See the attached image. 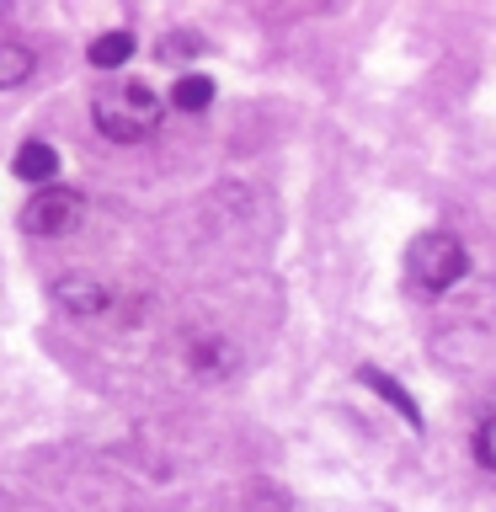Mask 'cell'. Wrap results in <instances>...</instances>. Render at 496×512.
Returning a JSON list of instances; mask_svg holds the SVG:
<instances>
[{
  "mask_svg": "<svg viewBox=\"0 0 496 512\" xmlns=\"http://www.w3.org/2000/svg\"><path fill=\"white\" fill-rule=\"evenodd\" d=\"M160 118H166V102L144 86V80H118V86H102L91 96V123L107 144H144L160 134Z\"/></svg>",
  "mask_w": 496,
  "mask_h": 512,
  "instance_id": "cell-1",
  "label": "cell"
},
{
  "mask_svg": "<svg viewBox=\"0 0 496 512\" xmlns=\"http://www.w3.org/2000/svg\"><path fill=\"white\" fill-rule=\"evenodd\" d=\"M470 251H464V240L459 235H448V230H422L406 246V278L416 294H427V299H438L448 294V288H459L464 278H470Z\"/></svg>",
  "mask_w": 496,
  "mask_h": 512,
  "instance_id": "cell-2",
  "label": "cell"
},
{
  "mask_svg": "<svg viewBox=\"0 0 496 512\" xmlns=\"http://www.w3.org/2000/svg\"><path fill=\"white\" fill-rule=\"evenodd\" d=\"M80 214H86V198L75 187H38L32 203L22 208V230L54 240V235H70L80 224Z\"/></svg>",
  "mask_w": 496,
  "mask_h": 512,
  "instance_id": "cell-3",
  "label": "cell"
},
{
  "mask_svg": "<svg viewBox=\"0 0 496 512\" xmlns=\"http://www.w3.org/2000/svg\"><path fill=\"white\" fill-rule=\"evenodd\" d=\"M54 304L64 315H75V320H96V315L112 310V288L96 283V278H59L54 283Z\"/></svg>",
  "mask_w": 496,
  "mask_h": 512,
  "instance_id": "cell-4",
  "label": "cell"
},
{
  "mask_svg": "<svg viewBox=\"0 0 496 512\" xmlns=\"http://www.w3.org/2000/svg\"><path fill=\"white\" fill-rule=\"evenodd\" d=\"M187 363H192V374H203V379H224L235 368V347L224 342V336H192L187 342Z\"/></svg>",
  "mask_w": 496,
  "mask_h": 512,
  "instance_id": "cell-5",
  "label": "cell"
},
{
  "mask_svg": "<svg viewBox=\"0 0 496 512\" xmlns=\"http://www.w3.org/2000/svg\"><path fill=\"white\" fill-rule=\"evenodd\" d=\"M11 171L22 176V182L54 187V176H59V150H54L48 139H27L22 150H16V160H11Z\"/></svg>",
  "mask_w": 496,
  "mask_h": 512,
  "instance_id": "cell-6",
  "label": "cell"
},
{
  "mask_svg": "<svg viewBox=\"0 0 496 512\" xmlns=\"http://www.w3.org/2000/svg\"><path fill=\"white\" fill-rule=\"evenodd\" d=\"M134 48H139L134 32H128V27H112V32H102V38H91L86 59H91V70H123V64L134 59Z\"/></svg>",
  "mask_w": 496,
  "mask_h": 512,
  "instance_id": "cell-7",
  "label": "cell"
},
{
  "mask_svg": "<svg viewBox=\"0 0 496 512\" xmlns=\"http://www.w3.org/2000/svg\"><path fill=\"white\" fill-rule=\"evenodd\" d=\"M171 107L176 112H187V118H198V112L214 107V80L198 75V70H182L171 80Z\"/></svg>",
  "mask_w": 496,
  "mask_h": 512,
  "instance_id": "cell-8",
  "label": "cell"
},
{
  "mask_svg": "<svg viewBox=\"0 0 496 512\" xmlns=\"http://www.w3.org/2000/svg\"><path fill=\"white\" fill-rule=\"evenodd\" d=\"M358 379L368 384V390H379L384 400H390V406H400V416H406V427H411V432H422V427H427V422H422V406H416V400L400 390L390 374H379V368H368V363H363V368H358Z\"/></svg>",
  "mask_w": 496,
  "mask_h": 512,
  "instance_id": "cell-9",
  "label": "cell"
},
{
  "mask_svg": "<svg viewBox=\"0 0 496 512\" xmlns=\"http://www.w3.org/2000/svg\"><path fill=\"white\" fill-rule=\"evenodd\" d=\"M32 70H38V54H32L27 43H11V38H0V91H16V86H27Z\"/></svg>",
  "mask_w": 496,
  "mask_h": 512,
  "instance_id": "cell-10",
  "label": "cell"
},
{
  "mask_svg": "<svg viewBox=\"0 0 496 512\" xmlns=\"http://www.w3.org/2000/svg\"><path fill=\"white\" fill-rule=\"evenodd\" d=\"M475 464H480V470H491L496 475V416H486V422H480L475 427Z\"/></svg>",
  "mask_w": 496,
  "mask_h": 512,
  "instance_id": "cell-11",
  "label": "cell"
},
{
  "mask_svg": "<svg viewBox=\"0 0 496 512\" xmlns=\"http://www.w3.org/2000/svg\"><path fill=\"white\" fill-rule=\"evenodd\" d=\"M192 54H203V38H198V32H171V38L166 43H160V59H192Z\"/></svg>",
  "mask_w": 496,
  "mask_h": 512,
  "instance_id": "cell-12",
  "label": "cell"
},
{
  "mask_svg": "<svg viewBox=\"0 0 496 512\" xmlns=\"http://www.w3.org/2000/svg\"><path fill=\"white\" fill-rule=\"evenodd\" d=\"M251 512H294V502H288L283 491H256V507Z\"/></svg>",
  "mask_w": 496,
  "mask_h": 512,
  "instance_id": "cell-13",
  "label": "cell"
}]
</instances>
